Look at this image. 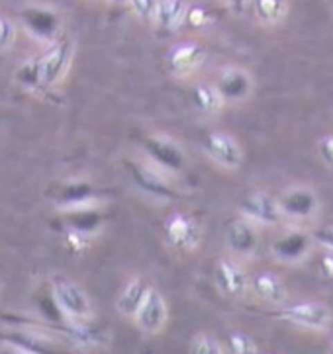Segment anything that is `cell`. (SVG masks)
Segmentation results:
<instances>
[{"label":"cell","mask_w":333,"mask_h":354,"mask_svg":"<svg viewBox=\"0 0 333 354\" xmlns=\"http://www.w3.org/2000/svg\"><path fill=\"white\" fill-rule=\"evenodd\" d=\"M276 202L282 221L296 227H314L322 212L320 194L310 184H290L276 194Z\"/></svg>","instance_id":"6da1fadb"},{"label":"cell","mask_w":333,"mask_h":354,"mask_svg":"<svg viewBox=\"0 0 333 354\" xmlns=\"http://www.w3.org/2000/svg\"><path fill=\"white\" fill-rule=\"evenodd\" d=\"M273 315L288 325H294L298 329L312 333H325L333 323L332 308L323 301H316V299L285 304V306L276 308Z\"/></svg>","instance_id":"7a4b0ae2"},{"label":"cell","mask_w":333,"mask_h":354,"mask_svg":"<svg viewBox=\"0 0 333 354\" xmlns=\"http://www.w3.org/2000/svg\"><path fill=\"white\" fill-rule=\"evenodd\" d=\"M51 297L61 311V315L69 323H84L94 315L91 297L82 290V286L71 278H53L51 280Z\"/></svg>","instance_id":"3957f363"},{"label":"cell","mask_w":333,"mask_h":354,"mask_svg":"<svg viewBox=\"0 0 333 354\" xmlns=\"http://www.w3.org/2000/svg\"><path fill=\"white\" fill-rule=\"evenodd\" d=\"M269 249H271V257L276 263L296 266V264L308 261V257L316 249V245L312 239L310 229L288 225L273 239Z\"/></svg>","instance_id":"277c9868"},{"label":"cell","mask_w":333,"mask_h":354,"mask_svg":"<svg viewBox=\"0 0 333 354\" xmlns=\"http://www.w3.org/2000/svg\"><path fill=\"white\" fill-rule=\"evenodd\" d=\"M73 51H75V47H73L71 37H67V35L51 41L49 49L37 59L42 88H51L57 82H61V79L67 75V71L71 67Z\"/></svg>","instance_id":"5b68a950"},{"label":"cell","mask_w":333,"mask_h":354,"mask_svg":"<svg viewBox=\"0 0 333 354\" xmlns=\"http://www.w3.org/2000/svg\"><path fill=\"white\" fill-rule=\"evenodd\" d=\"M143 149H145V159L151 160L155 167H159L161 171L169 172L172 176L183 171L186 165L183 147L171 136L151 133L143 141Z\"/></svg>","instance_id":"8992f818"},{"label":"cell","mask_w":333,"mask_h":354,"mask_svg":"<svg viewBox=\"0 0 333 354\" xmlns=\"http://www.w3.org/2000/svg\"><path fill=\"white\" fill-rule=\"evenodd\" d=\"M237 209L243 219L251 221L257 227H275V225L285 223L282 214L278 209L276 196L264 190H255L243 196Z\"/></svg>","instance_id":"52a82bcc"},{"label":"cell","mask_w":333,"mask_h":354,"mask_svg":"<svg viewBox=\"0 0 333 354\" xmlns=\"http://www.w3.org/2000/svg\"><path fill=\"white\" fill-rule=\"evenodd\" d=\"M163 235L172 251L192 252L202 241V229L195 217L186 214H172L163 225Z\"/></svg>","instance_id":"ba28073f"},{"label":"cell","mask_w":333,"mask_h":354,"mask_svg":"<svg viewBox=\"0 0 333 354\" xmlns=\"http://www.w3.org/2000/svg\"><path fill=\"white\" fill-rule=\"evenodd\" d=\"M214 280L219 294L230 299H242L249 292V274L233 257H222L214 266Z\"/></svg>","instance_id":"9c48e42d"},{"label":"cell","mask_w":333,"mask_h":354,"mask_svg":"<svg viewBox=\"0 0 333 354\" xmlns=\"http://www.w3.org/2000/svg\"><path fill=\"white\" fill-rule=\"evenodd\" d=\"M204 151L210 159L226 171H237L243 165L240 141L226 131H210L204 139Z\"/></svg>","instance_id":"30bf717a"},{"label":"cell","mask_w":333,"mask_h":354,"mask_svg":"<svg viewBox=\"0 0 333 354\" xmlns=\"http://www.w3.org/2000/svg\"><path fill=\"white\" fill-rule=\"evenodd\" d=\"M129 171L139 188L145 190L147 194L157 196V198H179L177 190L171 186L172 174L161 171L151 160H134L129 162Z\"/></svg>","instance_id":"8fae6325"},{"label":"cell","mask_w":333,"mask_h":354,"mask_svg":"<svg viewBox=\"0 0 333 354\" xmlns=\"http://www.w3.org/2000/svg\"><path fill=\"white\" fill-rule=\"evenodd\" d=\"M167 321H169V308H167L165 297L159 290L150 288L141 308L134 315L136 327L145 335H159L165 329Z\"/></svg>","instance_id":"7c38bea8"},{"label":"cell","mask_w":333,"mask_h":354,"mask_svg":"<svg viewBox=\"0 0 333 354\" xmlns=\"http://www.w3.org/2000/svg\"><path fill=\"white\" fill-rule=\"evenodd\" d=\"M259 243H261L259 227L243 217L233 219L226 229V245H228L233 259L255 257L259 251Z\"/></svg>","instance_id":"4fadbf2b"},{"label":"cell","mask_w":333,"mask_h":354,"mask_svg":"<svg viewBox=\"0 0 333 354\" xmlns=\"http://www.w3.org/2000/svg\"><path fill=\"white\" fill-rule=\"evenodd\" d=\"M218 88L222 100L228 104L245 102L253 94V82L251 73L242 67H226L222 69L218 77V82L214 84Z\"/></svg>","instance_id":"5bb4252c"},{"label":"cell","mask_w":333,"mask_h":354,"mask_svg":"<svg viewBox=\"0 0 333 354\" xmlns=\"http://www.w3.org/2000/svg\"><path fill=\"white\" fill-rule=\"evenodd\" d=\"M206 61V49L196 41H183L174 46L167 55V65L174 77L183 79L202 67Z\"/></svg>","instance_id":"9a60e30c"},{"label":"cell","mask_w":333,"mask_h":354,"mask_svg":"<svg viewBox=\"0 0 333 354\" xmlns=\"http://www.w3.org/2000/svg\"><path fill=\"white\" fill-rule=\"evenodd\" d=\"M20 18H22L24 28L42 41H53L61 28V18L57 12L51 8L30 6V8H24Z\"/></svg>","instance_id":"2e32d148"},{"label":"cell","mask_w":333,"mask_h":354,"mask_svg":"<svg viewBox=\"0 0 333 354\" xmlns=\"http://www.w3.org/2000/svg\"><path fill=\"white\" fill-rule=\"evenodd\" d=\"M249 290H253V294L259 297L261 301L273 306V308H280L288 304V288L285 284V280L275 272H257L249 280Z\"/></svg>","instance_id":"e0dca14e"},{"label":"cell","mask_w":333,"mask_h":354,"mask_svg":"<svg viewBox=\"0 0 333 354\" xmlns=\"http://www.w3.org/2000/svg\"><path fill=\"white\" fill-rule=\"evenodd\" d=\"M151 286L143 278H132L126 286L120 290V294L116 297V311L122 315V317H132L138 313V309L141 308L143 299L147 296Z\"/></svg>","instance_id":"ac0fdd59"},{"label":"cell","mask_w":333,"mask_h":354,"mask_svg":"<svg viewBox=\"0 0 333 354\" xmlns=\"http://www.w3.org/2000/svg\"><path fill=\"white\" fill-rule=\"evenodd\" d=\"M186 8H188L186 0H159L155 22L165 32H172L183 26Z\"/></svg>","instance_id":"d6986e66"},{"label":"cell","mask_w":333,"mask_h":354,"mask_svg":"<svg viewBox=\"0 0 333 354\" xmlns=\"http://www.w3.org/2000/svg\"><path fill=\"white\" fill-rule=\"evenodd\" d=\"M192 100L195 106L206 115H216L219 114V110L226 106V102L222 100L218 88L214 84H196L192 88Z\"/></svg>","instance_id":"ffe728a7"},{"label":"cell","mask_w":333,"mask_h":354,"mask_svg":"<svg viewBox=\"0 0 333 354\" xmlns=\"http://www.w3.org/2000/svg\"><path fill=\"white\" fill-rule=\"evenodd\" d=\"M253 12L264 26H276L287 18L288 0H253Z\"/></svg>","instance_id":"44dd1931"},{"label":"cell","mask_w":333,"mask_h":354,"mask_svg":"<svg viewBox=\"0 0 333 354\" xmlns=\"http://www.w3.org/2000/svg\"><path fill=\"white\" fill-rule=\"evenodd\" d=\"M226 348L230 354H259V344L243 331H231L226 339Z\"/></svg>","instance_id":"7402d4cb"},{"label":"cell","mask_w":333,"mask_h":354,"mask_svg":"<svg viewBox=\"0 0 333 354\" xmlns=\"http://www.w3.org/2000/svg\"><path fill=\"white\" fill-rule=\"evenodd\" d=\"M188 354H226V348L216 337L206 335V333H198L190 341Z\"/></svg>","instance_id":"603a6c76"},{"label":"cell","mask_w":333,"mask_h":354,"mask_svg":"<svg viewBox=\"0 0 333 354\" xmlns=\"http://www.w3.org/2000/svg\"><path fill=\"white\" fill-rule=\"evenodd\" d=\"M214 22V14L208 6H202V4H195V6H188L186 8V14H184V22L188 28L192 30H202V28H208L210 24Z\"/></svg>","instance_id":"cb8c5ba5"},{"label":"cell","mask_w":333,"mask_h":354,"mask_svg":"<svg viewBox=\"0 0 333 354\" xmlns=\"http://www.w3.org/2000/svg\"><path fill=\"white\" fill-rule=\"evenodd\" d=\"M310 235L316 247L333 252V223H316L310 227Z\"/></svg>","instance_id":"d4e9b609"},{"label":"cell","mask_w":333,"mask_h":354,"mask_svg":"<svg viewBox=\"0 0 333 354\" xmlns=\"http://www.w3.org/2000/svg\"><path fill=\"white\" fill-rule=\"evenodd\" d=\"M16 79H18V82H22L24 86H28V88H42L37 59L24 63L22 67L18 69V73H16Z\"/></svg>","instance_id":"484cf974"},{"label":"cell","mask_w":333,"mask_h":354,"mask_svg":"<svg viewBox=\"0 0 333 354\" xmlns=\"http://www.w3.org/2000/svg\"><path fill=\"white\" fill-rule=\"evenodd\" d=\"M127 4L132 6L134 14L141 20H155V12L159 6V0H127Z\"/></svg>","instance_id":"4316f807"},{"label":"cell","mask_w":333,"mask_h":354,"mask_svg":"<svg viewBox=\"0 0 333 354\" xmlns=\"http://www.w3.org/2000/svg\"><path fill=\"white\" fill-rule=\"evenodd\" d=\"M16 41V26L8 16L0 14V51H8Z\"/></svg>","instance_id":"83f0119b"},{"label":"cell","mask_w":333,"mask_h":354,"mask_svg":"<svg viewBox=\"0 0 333 354\" xmlns=\"http://www.w3.org/2000/svg\"><path fill=\"white\" fill-rule=\"evenodd\" d=\"M318 155H320L323 165L330 171H333V131L318 139Z\"/></svg>","instance_id":"f1b7e54d"},{"label":"cell","mask_w":333,"mask_h":354,"mask_svg":"<svg viewBox=\"0 0 333 354\" xmlns=\"http://www.w3.org/2000/svg\"><path fill=\"white\" fill-rule=\"evenodd\" d=\"M318 274L325 282H333V252L323 251L318 259Z\"/></svg>","instance_id":"f546056e"},{"label":"cell","mask_w":333,"mask_h":354,"mask_svg":"<svg viewBox=\"0 0 333 354\" xmlns=\"http://www.w3.org/2000/svg\"><path fill=\"white\" fill-rule=\"evenodd\" d=\"M6 348H8V353L10 354H42L37 348H34V346H28V344L22 343H8L6 344Z\"/></svg>","instance_id":"4dcf8cb0"},{"label":"cell","mask_w":333,"mask_h":354,"mask_svg":"<svg viewBox=\"0 0 333 354\" xmlns=\"http://www.w3.org/2000/svg\"><path fill=\"white\" fill-rule=\"evenodd\" d=\"M228 2H230V8L233 14H243L247 4H249V0H228Z\"/></svg>","instance_id":"1f68e13d"},{"label":"cell","mask_w":333,"mask_h":354,"mask_svg":"<svg viewBox=\"0 0 333 354\" xmlns=\"http://www.w3.org/2000/svg\"><path fill=\"white\" fill-rule=\"evenodd\" d=\"M325 354H333V339L330 341V344H327V351H325Z\"/></svg>","instance_id":"d6a6232c"},{"label":"cell","mask_w":333,"mask_h":354,"mask_svg":"<svg viewBox=\"0 0 333 354\" xmlns=\"http://www.w3.org/2000/svg\"><path fill=\"white\" fill-rule=\"evenodd\" d=\"M112 4H124V2H127V0H110Z\"/></svg>","instance_id":"836d02e7"}]
</instances>
